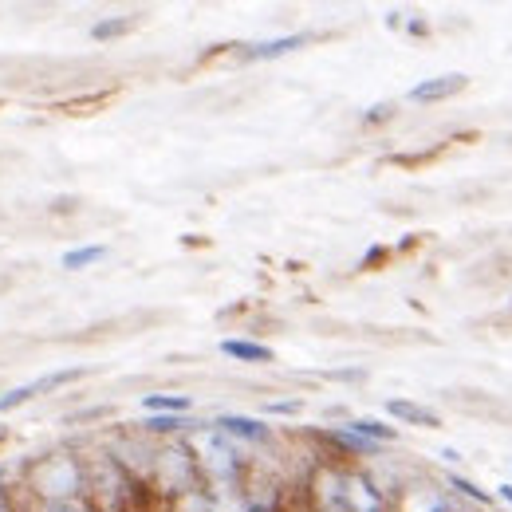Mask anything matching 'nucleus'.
Returning a JSON list of instances; mask_svg holds the SVG:
<instances>
[{"label":"nucleus","mask_w":512,"mask_h":512,"mask_svg":"<svg viewBox=\"0 0 512 512\" xmlns=\"http://www.w3.org/2000/svg\"><path fill=\"white\" fill-rule=\"evenodd\" d=\"M465 75H438V79H422L414 91H410V99L414 103H442V99H453V95H461L465 91Z\"/></svg>","instance_id":"nucleus-5"},{"label":"nucleus","mask_w":512,"mask_h":512,"mask_svg":"<svg viewBox=\"0 0 512 512\" xmlns=\"http://www.w3.org/2000/svg\"><path fill=\"white\" fill-rule=\"evenodd\" d=\"M217 430H221V434H229V438H245V442H268V426H264V422H256V418H241V414L221 418V422H217Z\"/></svg>","instance_id":"nucleus-8"},{"label":"nucleus","mask_w":512,"mask_h":512,"mask_svg":"<svg viewBox=\"0 0 512 512\" xmlns=\"http://www.w3.org/2000/svg\"><path fill=\"white\" fill-rule=\"evenodd\" d=\"M347 430L359 434V438H367V442H375V446L394 442V426H386V422H379V418H355Z\"/></svg>","instance_id":"nucleus-13"},{"label":"nucleus","mask_w":512,"mask_h":512,"mask_svg":"<svg viewBox=\"0 0 512 512\" xmlns=\"http://www.w3.org/2000/svg\"><path fill=\"white\" fill-rule=\"evenodd\" d=\"M4 438H8V430H4V426H0V442H4Z\"/></svg>","instance_id":"nucleus-24"},{"label":"nucleus","mask_w":512,"mask_h":512,"mask_svg":"<svg viewBox=\"0 0 512 512\" xmlns=\"http://www.w3.org/2000/svg\"><path fill=\"white\" fill-rule=\"evenodd\" d=\"M0 481H4V469H0Z\"/></svg>","instance_id":"nucleus-25"},{"label":"nucleus","mask_w":512,"mask_h":512,"mask_svg":"<svg viewBox=\"0 0 512 512\" xmlns=\"http://www.w3.org/2000/svg\"><path fill=\"white\" fill-rule=\"evenodd\" d=\"M402 512H449V509L434 489H410V493L402 497Z\"/></svg>","instance_id":"nucleus-12"},{"label":"nucleus","mask_w":512,"mask_h":512,"mask_svg":"<svg viewBox=\"0 0 512 512\" xmlns=\"http://www.w3.org/2000/svg\"><path fill=\"white\" fill-rule=\"evenodd\" d=\"M453 489H461V493H465V497H473L477 505H493V497H489V493H481V489H477L473 481H465V477H453Z\"/></svg>","instance_id":"nucleus-17"},{"label":"nucleus","mask_w":512,"mask_h":512,"mask_svg":"<svg viewBox=\"0 0 512 512\" xmlns=\"http://www.w3.org/2000/svg\"><path fill=\"white\" fill-rule=\"evenodd\" d=\"M386 414H390V418H398V422H406V426H422V430L442 426V422H438V414H434L430 406L410 402V398H390V402H386Z\"/></svg>","instance_id":"nucleus-7"},{"label":"nucleus","mask_w":512,"mask_h":512,"mask_svg":"<svg viewBox=\"0 0 512 512\" xmlns=\"http://www.w3.org/2000/svg\"><path fill=\"white\" fill-rule=\"evenodd\" d=\"M107 256V249L103 245H87V249H71V253L64 256V268L67 272H75V268H87V264H99Z\"/></svg>","instance_id":"nucleus-15"},{"label":"nucleus","mask_w":512,"mask_h":512,"mask_svg":"<svg viewBox=\"0 0 512 512\" xmlns=\"http://www.w3.org/2000/svg\"><path fill=\"white\" fill-rule=\"evenodd\" d=\"M304 44H308V36H280V40H268V44H253L245 52V60H276V56H288Z\"/></svg>","instance_id":"nucleus-10"},{"label":"nucleus","mask_w":512,"mask_h":512,"mask_svg":"<svg viewBox=\"0 0 512 512\" xmlns=\"http://www.w3.org/2000/svg\"><path fill=\"white\" fill-rule=\"evenodd\" d=\"M40 512H75V505H71V501H60V505H44Z\"/></svg>","instance_id":"nucleus-20"},{"label":"nucleus","mask_w":512,"mask_h":512,"mask_svg":"<svg viewBox=\"0 0 512 512\" xmlns=\"http://www.w3.org/2000/svg\"><path fill=\"white\" fill-rule=\"evenodd\" d=\"M87 497H91L95 512H130L138 489L115 457H99L87 465Z\"/></svg>","instance_id":"nucleus-2"},{"label":"nucleus","mask_w":512,"mask_h":512,"mask_svg":"<svg viewBox=\"0 0 512 512\" xmlns=\"http://www.w3.org/2000/svg\"><path fill=\"white\" fill-rule=\"evenodd\" d=\"M186 426H193V422L182 418V414H154V418L142 422L146 434H178V430H186Z\"/></svg>","instance_id":"nucleus-14"},{"label":"nucleus","mask_w":512,"mask_h":512,"mask_svg":"<svg viewBox=\"0 0 512 512\" xmlns=\"http://www.w3.org/2000/svg\"><path fill=\"white\" fill-rule=\"evenodd\" d=\"M130 28H134V20H99V24H95V28H91V36H95V40H115V36H127Z\"/></svg>","instance_id":"nucleus-16"},{"label":"nucleus","mask_w":512,"mask_h":512,"mask_svg":"<svg viewBox=\"0 0 512 512\" xmlns=\"http://www.w3.org/2000/svg\"><path fill=\"white\" fill-rule=\"evenodd\" d=\"M390 115H394V107H390V103H379V107H371L367 123H383V119H390Z\"/></svg>","instance_id":"nucleus-19"},{"label":"nucleus","mask_w":512,"mask_h":512,"mask_svg":"<svg viewBox=\"0 0 512 512\" xmlns=\"http://www.w3.org/2000/svg\"><path fill=\"white\" fill-rule=\"evenodd\" d=\"M300 410H304L300 398H284V402H268L264 406V414H300Z\"/></svg>","instance_id":"nucleus-18"},{"label":"nucleus","mask_w":512,"mask_h":512,"mask_svg":"<svg viewBox=\"0 0 512 512\" xmlns=\"http://www.w3.org/2000/svg\"><path fill=\"white\" fill-rule=\"evenodd\" d=\"M0 512H12V509H8V497H4V489H0Z\"/></svg>","instance_id":"nucleus-21"},{"label":"nucleus","mask_w":512,"mask_h":512,"mask_svg":"<svg viewBox=\"0 0 512 512\" xmlns=\"http://www.w3.org/2000/svg\"><path fill=\"white\" fill-rule=\"evenodd\" d=\"M142 406L150 414H186L190 410V394H146Z\"/></svg>","instance_id":"nucleus-11"},{"label":"nucleus","mask_w":512,"mask_h":512,"mask_svg":"<svg viewBox=\"0 0 512 512\" xmlns=\"http://www.w3.org/2000/svg\"><path fill=\"white\" fill-rule=\"evenodd\" d=\"M205 469L217 477V481H229L237 469H241V461H237V453H233V446L221 438V434H209V442H205Z\"/></svg>","instance_id":"nucleus-6"},{"label":"nucleus","mask_w":512,"mask_h":512,"mask_svg":"<svg viewBox=\"0 0 512 512\" xmlns=\"http://www.w3.org/2000/svg\"><path fill=\"white\" fill-rule=\"evenodd\" d=\"M221 351H225L229 359H237V363H272V347L253 343V339H225Z\"/></svg>","instance_id":"nucleus-9"},{"label":"nucleus","mask_w":512,"mask_h":512,"mask_svg":"<svg viewBox=\"0 0 512 512\" xmlns=\"http://www.w3.org/2000/svg\"><path fill=\"white\" fill-rule=\"evenodd\" d=\"M501 497H505V501L512 505V485H505V489H501Z\"/></svg>","instance_id":"nucleus-22"},{"label":"nucleus","mask_w":512,"mask_h":512,"mask_svg":"<svg viewBox=\"0 0 512 512\" xmlns=\"http://www.w3.org/2000/svg\"><path fill=\"white\" fill-rule=\"evenodd\" d=\"M197 473H201V465H197V457H190V449L186 446H170L154 457V485H158L162 493L193 497V489H197Z\"/></svg>","instance_id":"nucleus-3"},{"label":"nucleus","mask_w":512,"mask_h":512,"mask_svg":"<svg viewBox=\"0 0 512 512\" xmlns=\"http://www.w3.org/2000/svg\"><path fill=\"white\" fill-rule=\"evenodd\" d=\"M32 489L36 497H44V505H60V501H75L87 489V465L75 453H52L40 457L32 465Z\"/></svg>","instance_id":"nucleus-1"},{"label":"nucleus","mask_w":512,"mask_h":512,"mask_svg":"<svg viewBox=\"0 0 512 512\" xmlns=\"http://www.w3.org/2000/svg\"><path fill=\"white\" fill-rule=\"evenodd\" d=\"M343 512H386L383 493L371 485V477L343 473Z\"/></svg>","instance_id":"nucleus-4"},{"label":"nucleus","mask_w":512,"mask_h":512,"mask_svg":"<svg viewBox=\"0 0 512 512\" xmlns=\"http://www.w3.org/2000/svg\"><path fill=\"white\" fill-rule=\"evenodd\" d=\"M249 512H272V509H268V505H253Z\"/></svg>","instance_id":"nucleus-23"}]
</instances>
